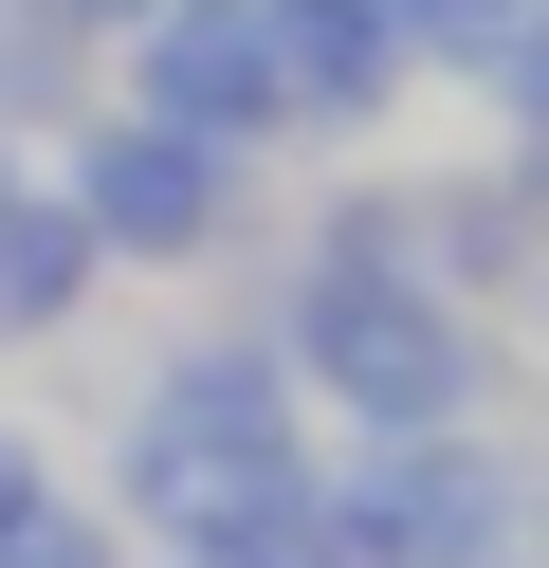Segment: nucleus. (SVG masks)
<instances>
[{
	"label": "nucleus",
	"mask_w": 549,
	"mask_h": 568,
	"mask_svg": "<svg viewBox=\"0 0 549 568\" xmlns=\"http://www.w3.org/2000/svg\"><path fill=\"white\" fill-rule=\"evenodd\" d=\"M129 477L183 514V550H202V531H238L256 495H293V348H183V367L146 385Z\"/></svg>",
	"instance_id": "1"
},
{
	"label": "nucleus",
	"mask_w": 549,
	"mask_h": 568,
	"mask_svg": "<svg viewBox=\"0 0 549 568\" xmlns=\"http://www.w3.org/2000/svg\"><path fill=\"white\" fill-rule=\"evenodd\" d=\"M329 531H348V568H495L512 550V477L458 440H366V477L329 495Z\"/></svg>",
	"instance_id": "2"
},
{
	"label": "nucleus",
	"mask_w": 549,
	"mask_h": 568,
	"mask_svg": "<svg viewBox=\"0 0 549 568\" xmlns=\"http://www.w3.org/2000/svg\"><path fill=\"white\" fill-rule=\"evenodd\" d=\"M73 221H92L110 257H202V239L238 221V148H202V129H165V111H92L73 129Z\"/></svg>",
	"instance_id": "3"
},
{
	"label": "nucleus",
	"mask_w": 549,
	"mask_h": 568,
	"mask_svg": "<svg viewBox=\"0 0 549 568\" xmlns=\"http://www.w3.org/2000/svg\"><path fill=\"white\" fill-rule=\"evenodd\" d=\"M129 111L202 129V148L293 129V111H275V0H165V19H146V92H129Z\"/></svg>",
	"instance_id": "4"
},
{
	"label": "nucleus",
	"mask_w": 549,
	"mask_h": 568,
	"mask_svg": "<svg viewBox=\"0 0 549 568\" xmlns=\"http://www.w3.org/2000/svg\"><path fill=\"white\" fill-rule=\"evenodd\" d=\"M403 74H421V55H403L385 0H275V111L293 129H385Z\"/></svg>",
	"instance_id": "5"
},
{
	"label": "nucleus",
	"mask_w": 549,
	"mask_h": 568,
	"mask_svg": "<svg viewBox=\"0 0 549 568\" xmlns=\"http://www.w3.org/2000/svg\"><path fill=\"white\" fill-rule=\"evenodd\" d=\"M92 257H110V239L73 221V184H55V202L19 184V202H0V331H55V312L92 294Z\"/></svg>",
	"instance_id": "6"
},
{
	"label": "nucleus",
	"mask_w": 549,
	"mask_h": 568,
	"mask_svg": "<svg viewBox=\"0 0 549 568\" xmlns=\"http://www.w3.org/2000/svg\"><path fill=\"white\" fill-rule=\"evenodd\" d=\"M476 92H495V129H512V148H549V0L512 19L495 55H476Z\"/></svg>",
	"instance_id": "7"
},
{
	"label": "nucleus",
	"mask_w": 549,
	"mask_h": 568,
	"mask_svg": "<svg viewBox=\"0 0 549 568\" xmlns=\"http://www.w3.org/2000/svg\"><path fill=\"white\" fill-rule=\"evenodd\" d=\"M403 19V55H439V74H476V55L512 38V19H531V0H385Z\"/></svg>",
	"instance_id": "8"
},
{
	"label": "nucleus",
	"mask_w": 549,
	"mask_h": 568,
	"mask_svg": "<svg viewBox=\"0 0 549 568\" xmlns=\"http://www.w3.org/2000/svg\"><path fill=\"white\" fill-rule=\"evenodd\" d=\"M0 568H110V531L73 514V495H19V514H0Z\"/></svg>",
	"instance_id": "9"
},
{
	"label": "nucleus",
	"mask_w": 549,
	"mask_h": 568,
	"mask_svg": "<svg viewBox=\"0 0 549 568\" xmlns=\"http://www.w3.org/2000/svg\"><path fill=\"white\" fill-rule=\"evenodd\" d=\"M55 19H73V38H92V19H110V38H146V19H165V0H55Z\"/></svg>",
	"instance_id": "10"
},
{
	"label": "nucleus",
	"mask_w": 549,
	"mask_h": 568,
	"mask_svg": "<svg viewBox=\"0 0 549 568\" xmlns=\"http://www.w3.org/2000/svg\"><path fill=\"white\" fill-rule=\"evenodd\" d=\"M19 495H37V458H19V440H0V514H19Z\"/></svg>",
	"instance_id": "11"
},
{
	"label": "nucleus",
	"mask_w": 549,
	"mask_h": 568,
	"mask_svg": "<svg viewBox=\"0 0 549 568\" xmlns=\"http://www.w3.org/2000/svg\"><path fill=\"white\" fill-rule=\"evenodd\" d=\"M0 202H19V148H0Z\"/></svg>",
	"instance_id": "12"
}]
</instances>
